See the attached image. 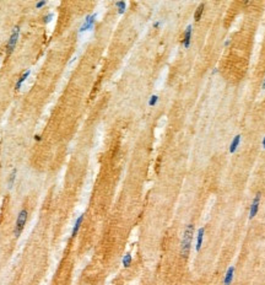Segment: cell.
<instances>
[{
  "label": "cell",
  "mask_w": 265,
  "mask_h": 285,
  "mask_svg": "<svg viewBox=\"0 0 265 285\" xmlns=\"http://www.w3.org/2000/svg\"><path fill=\"white\" fill-rule=\"evenodd\" d=\"M193 234H194V225L189 224L183 234V240H182V247H180V254L183 258H187L190 251V246L193 241Z\"/></svg>",
  "instance_id": "1"
},
{
  "label": "cell",
  "mask_w": 265,
  "mask_h": 285,
  "mask_svg": "<svg viewBox=\"0 0 265 285\" xmlns=\"http://www.w3.org/2000/svg\"><path fill=\"white\" fill-rule=\"evenodd\" d=\"M27 216H28L27 209H22V210L18 213V216H17L16 224H15V230H14L15 237H18L21 235V232L24 231V227H25L26 221H27Z\"/></svg>",
  "instance_id": "2"
},
{
  "label": "cell",
  "mask_w": 265,
  "mask_h": 285,
  "mask_svg": "<svg viewBox=\"0 0 265 285\" xmlns=\"http://www.w3.org/2000/svg\"><path fill=\"white\" fill-rule=\"evenodd\" d=\"M18 36H20V27H15L12 33H11V36H10V40L8 42V46H6L8 55H10L14 52V49H15V47L17 44V41H18Z\"/></svg>",
  "instance_id": "3"
},
{
  "label": "cell",
  "mask_w": 265,
  "mask_h": 285,
  "mask_svg": "<svg viewBox=\"0 0 265 285\" xmlns=\"http://www.w3.org/2000/svg\"><path fill=\"white\" fill-rule=\"evenodd\" d=\"M96 18H97V14H92V15H88V16L86 17V20L84 21L82 26L80 27V33H82V32H85V31H88V30H91V28L93 27L94 22H96Z\"/></svg>",
  "instance_id": "4"
},
{
  "label": "cell",
  "mask_w": 265,
  "mask_h": 285,
  "mask_svg": "<svg viewBox=\"0 0 265 285\" xmlns=\"http://www.w3.org/2000/svg\"><path fill=\"white\" fill-rule=\"evenodd\" d=\"M259 202H260V193H258V194L255 196V198H254V200H253V203H252L251 213H249V219H253V218L257 215V213H258V210H259Z\"/></svg>",
  "instance_id": "5"
},
{
  "label": "cell",
  "mask_w": 265,
  "mask_h": 285,
  "mask_svg": "<svg viewBox=\"0 0 265 285\" xmlns=\"http://www.w3.org/2000/svg\"><path fill=\"white\" fill-rule=\"evenodd\" d=\"M190 38H192V26H188L184 33V38H183L184 48H189V46H190Z\"/></svg>",
  "instance_id": "6"
},
{
  "label": "cell",
  "mask_w": 265,
  "mask_h": 285,
  "mask_svg": "<svg viewBox=\"0 0 265 285\" xmlns=\"http://www.w3.org/2000/svg\"><path fill=\"white\" fill-rule=\"evenodd\" d=\"M30 74H31V70H27V71H25L21 76H20V79L17 80V83H16V85H15V90H20L21 89V86H22V84L25 83V80L30 76Z\"/></svg>",
  "instance_id": "7"
},
{
  "label": "cell",
  "mask_w": 265,
  "mask_h": 285,
  "mask_svg": "<svg viewBox=\"0 0 265 285\" xmlns=\"http://www.w3.org/2000/svg\"><path fill=\"white\" fill-rule=\"evenodd\" d=\"M82 220H84V215H80V216L76 219V222H75V225H74V229H72L71 237H75V236L78 235V232H79V229H80V226H81V224H82Z\"/></svg>",
  "instance_id": "8"
},
{
  "label": "cell",
  "mask_w": 265,
  "mask_h": 285,
  "mask_svg": "<svg viewBox=\"0 0 265 285\" xmlns=\"http://www.w3.org/2000/svg\"><path fill=\"white\" fill-rule=\"evenodd\" d=\"M233 272H235V268L233 267H230V269L227 270V274H226V278H225V285H230L232 279H233Z\"/></svg>",
  "instance_id": "9"
},
{
  "label": "cell",
  "mask_w": 265,
  "mask_h": 285,
  "mask_svg": "<svg viewBox=\"0 0 265 285\" xmlns=\"http://www.w3.org/2000/svg\"><path fill=\"white\" fill-rule=\"evenodd\" d=\"M203 237H204V227H201V229L199 230L198 232V241H196V251H200L201 248V243H203Z\"/></svg>",
  "instance_id": "10"
},
{
  "label": "cell",
  "mask_w": 265,
  "mask_h": 285,
  "mask_svg": "<svg viewBox=\"0 0 265 285\" xmlns=\"http://www.w3.org/2000/svg\"><path fill=\"white\" fill-rule=\"evenodd\" d=\"M204 8H205V5L204 4H200L199 6H198V9H196V11H195V14H194V20L198 22L200 18H201V15H203V11H204Z\"/></svg>",
  "instance_id": "11"
},
{
  "label": "cell",
  "mask_w": 265,
  "mask_h": 285,
  "mask_svg": "<svg viewBox=\"0 0 265 285\" xmlns=\"http://www.w3.org/2000/svg\"><path fill=\"white\" fill-rule=\"evenodd\" d=\"M239 141H241V135H236V137L233 138V141H232V144H231V149H230V151H231L232 154L236 151V149L238 147Z\"/></svg>",
  "instance_id": "12"
},
{
  "label": "cell",
  "mask_w": 265,
  "mask_h": 285,
  "mask_svg": "<svg viewBox=\"0 0 265 285\" xmlns=\"http://www.w3.org/2000/svg\"><path fill=\"white\" fill-rule=\"evenodd\" d=\"M116 6H117L119 14H124V11L126 10V3L125 2H117Z\"/></svg>",
  "instance_id": "13"
},
{
  "label": "cell",
  "mask_w": 265,
  "mask_h": 285,
  "mask_svg": "<svg viewBox=\"0 0 265 285\" xmlns=\"http://www.w3.org/2000/svg\"><path fill=\"white\" fill-rule=\"evenodd\" d=\"M157 102H158V96H157V95H152V96L150 97V100H148V106L154 107V106H156Z\"/></svg>",
  "instance_id": "14"
},
{
  "label": "cell",
  "mask_w": 265,
  "mask_h": 285,
  "mask_svg": "<svg viewBox=\"0 0 265 285\" xmlns=\"http://www.w3.org/2000/svg\"><path fill=\"white\" fill-rule=\"evenodd\" d=\"M130 263H131V256H130L129 253H126V254L124 256V258H123V265L128 268L129 265H130Z\"/></svg>",
  "instance_id": "15"
},
{
  "label": "cell",
  "mask_w": 265,
  "mask_h": 285,
  "mask_svg": "<svg viewBox=\"0 0 265 285\" xmlns=\"http://www.w3.org/2000/svg\"><path fill=\"white\" fill-rule=\"evenodd\" d=\"M15 178H16V170L14 168V170L11 171V175H10V180H9V186H10V187H12V184H14V181H15Z\"/></svg>",
  "instance_id": "16"
},
{
  "label": "cell",
  "mask_w": 265,
  "mask_h": 285,
  "mask_svg": "<svg viewBox=\"0 0 265 285\" xmlns=\"http://www.w3.org/2000/svg\"><path fill=\"white\" fill-rule=\"evenodd\" d=\"M47 4H48V3L46 2V0H43V2H38V3H36V5H34V6H36V9H42V8H43V6H46Z\"/></svg>",
  "instance_id": "17"
},
{
  "label": "cell",
  "mask_w": 265,
  "mask_h": 285,
  "mask_svg": "<svg viewBox=\"0 0 265 285\" xmlns=\"http://www.w3.org/2000/svg\"><path fill=\"white\" fill-rule=\"evenodd\" d=\"M53 16H54V15H53L52 12H50V14H48V15H46V16H44V20H43V21H44V24H49V22L52 21Z\"/></svg>",
  "instance_id": "18"
},
{
  "label": "cell",
  "mask_w": 265,
  "mask_h": 285,
  "mask_svg": "<svg viewBox=\"0 0 265 285\" xmlns=\"http://www.w3.org/2000/svg\"><path fill=\"white\" fill-rule=\"evenodd\" d=\"M34 140L36 141H41V135H34Z\"/></svg>",
  "instance_id": "19"
},
{
  "label": "cell",
  "mask_w": 265,
  "mask_h": 285,
  "mask_svg": "<svg viewBox=\"0 0 265 285\" xmlns=\"http://www.w3.org/2000/svg\"><path fill=\"white\" fill-rule=\"evenodd\" d=\"M160 25H161L160 22H155V24H154V27H155V28H157V27H160Z\"/></svg>",
  "instance_id": "20"
},
{
  "label": "cell",
  "mask_w": 265,
  "mask_h": 285,
  "mask_svg": "<svg viewBox=\"0 0 265 285\" xmlns=\"http://www.w3.org/2000/svg\"><path fill=\"white\" fill-rule=\"evenodd\" d=\"M263 145H264V147H265V138H264V141H263Z\"/></svg>",
  "instance_id": "21"
},
{
  "label": "cell",
  "mask_w": 265,
  "mask_h": 285,
  "mask_svg": "<svg viewBox=\"0 0 265 285\" xmlns=\"http://www.w3.org/2000/svg\"><path fill=\"white\" fill-rule=\"evenodd\" d=\"M263 89H265V81H264V84H263Z\"/></svg>",
  "instance_id": "22"
}]
</instances>
